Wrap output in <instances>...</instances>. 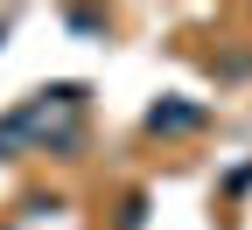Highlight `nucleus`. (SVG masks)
<instances>
[{
    "mask_svg": "<svg viewBox=\"0 0 252 230\" xmlns=\"http://www.w3.org/2000/svg\"><path fill=\"white\" fill-rule=\"evenodd\" d=\"M28 153V133H21V119L7 112V119H0V160H21Z\"/></svg>",
    "mask_w": 252,
    "mask_h": 230,
    "instance_id": "obj_3",
    "label": "nucleus"
},
{
    "mask_svg": "<svg viewBox=\"0 0 252 230\" xmlns=\"http://www.w3.org/2000/svg\"><path fill=\"white\" fill-rule=\"evenodd\" d=\"M0 42H7V21H0Z\"/></svg>",
    "mask_w": 252,
    "mask_h": 230,
    "instance_id": "obj_6",
    "label": "nucleus"
},
{
    "mask_svg": "<svg viewBox=\"0 0 252 230\" xmlns=\"http://www.w3.org/2000/svg\"><path fill=\"white\" fill-rule=\"evenodd\" d=\"M84 105H91V91L84 84H42L28 105H14V119H21V133H28V153H77V140H84Z\"/></svg>",
    "mask_w": 252,
    "mask_h": 230,
    "instance_id": "obj_1",
    "label": "nucleus"
},
{
    "mask_svg": "<svg viewBox=\"0 0 252 230\" xmlns=\"http://www.w3.org/2000/svg\"><path fill=\"white\" fill-rule=\"evenodd\" d=\"M203 119H210V105L203 98H182V91H168V98H154L147 105V133L154 140H189V133H203Z\"/></svg>",
    "mask_w": 252,
    "mask_h": 230,
    "instance_id": "obj_2",
    "label": "nucleus"
},
{
    "mask_svg": "<svg viewBox=\"0 0 252 230\" xmlns=\"http://www.w3.org/2000/svg\"><path fill=\"white\" fill-rule=\"evenodd\" d=\"M140 223H147V188H133L119 203V230H140Z\"/></svg>",
    "mask_w": 252,
    "mask_h": 230,
    "instance_id": "obj_5",
    "label": "nucleus"
},
{
    "mask_svg": "<svg viewBox=\"0 0 252 230\" xmlns=\"http://www.w3.org/2000/svg\"><path fill=\"white\" fill-rule=\"evenodd\" d=\"M63 28H70V35H105V14H98V7H70Z\"/></svg>",
    "mask_w": 252,
    "mask_h": 230,
    "instance_id": "obj_4",
    "label": "nucleus"
}]
</instances>
